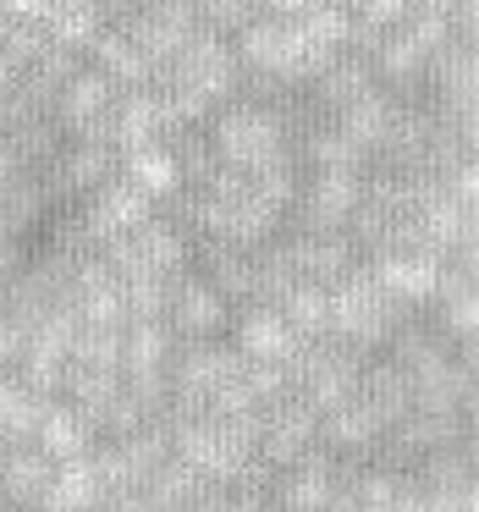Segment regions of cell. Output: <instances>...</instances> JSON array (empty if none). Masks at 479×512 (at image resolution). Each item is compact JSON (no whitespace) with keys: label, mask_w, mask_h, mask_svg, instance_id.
Here are the masks:
<instances>
[{"label":"cell","mask_w":479,"mask_h":512,"mask_svg":"<svg viewBox=\"0 0 479 512\" xmlns=\"http://www.w3.org/2000/svg\"><path fill=\"white\" fill-rule=\"evenodd\" d=\"M204 138H210L215 166L243 171V177H254V171H265V166H276V160L292 155L287 111L259 105V100H226L221 111L204 122Z\"/></svg>","instance_id":"cell-1"},{"label":"cell","mask_w":479,"mask_h":512,"mask_svg":"<svg viewBox=\"0 0 479 512\" xmlns=\"http://www.w3.org/2000/svg\"><path fill=\"white\" fill-rule=\"evenodd\" d=\"M237 375H243V353H237L226 336L177 342V353H171V364H166V391H171L166 419H204L215 391L232 386Z\"/></svg>","instance_id":"cell-2"},{"label":"cell","mask_w":479,"mask_h":512,"mask_svg":"<svg viewBox=\"0 0 479 512\" xmlns=\"http://www.w3.org/2000/svg\"><path fill=\"white\" fill-rule=\"evenodd\" d=\"M402 314H413V309H402L391 292H380V281L358 265L353 276H342L331 287V320H325V336L358 347V353H380L386 336L402 325Z\"/></svg>","instance_id":"cell-3"},{"label":"cell","mask_w":479,"mask_h":512,"mask_svg":"<svg viewBox=\"0 0 479 512\" xmlns=\"http://www.w3.org/2000/svg\"><path fill=\"white\" fill-rule=\"evenodd\" d=\"M100 259L116 270V276H182V270L193 265V237L188 226L177 221V215H149V221H138L133 232H122L116 243L100 248Z\"/></svg>","instance_id":"cell-4"},{"label":"cell","mask_w":479,"mask_h":512,"mask_svg":"<svg viewBox=\"0 0 479 512\" xmlns=\"http://www.w3.org/2000/svg\"><path fill=\"white\" fill-rule=\"evenodd\" d=\"M369 171H303V188L287 210V232H347Z\"/></svg>","instance_id":"cell-5"},{"label":"cell","mask_w":479,"mask_h":512,"mask_svg":"<svg viewBox=\"0 0 479 512\" xmlns=\"http://www.w3.org/2000/svg\"><path fill=\"white\" fill-rule=\"evenodd\" d=\"M72 210H78L83 232H89L94 254H100L105 243H116V237H122V232H133L138 221H149V215H155L160 204L149 199V193H138L127 177H105L100 188H94V193H83V199L72 204Z\"/></svg>","instance_id":"cell-6"},{"label":"cell","mask_w":479,"mask_h":512,"mask_svg":"<svg viewBox=\"0 0 479 512\" xmlns=\"http://www.w3.org/2000/svg\"><path fill=\"white\" fill-rule=\"evenodd\" d=\"M320 446V413L298 397H281L270 408H259V441L254 457L265 468H292L298 457H309Z\"/></svg>","instance_id":"cell-7"},{"label":"cell","mask_w":479,"mask_h":512,"mask_svg":"<svg viewBox=\"0 0 479 512\" xmlns=\"http://www.w3.org/2000/svg\"><path fill=\"white\" fill-rule=\"evenodd\" d=\"M166 325L177 342H210V336H226L232 325V303L199 276V270H182L171 276V292H166Z\"/></svg>","instance_id":"cell-8"},{"label":"cell","mask_w":479,"mask_h":512,"mask_svg":"<svg viewBox=\"0 0 479 512\" xmlns=\"http://www.w3.org/2000/svg\"><path fill=\"white\" fill-rule=\"evenodd\" d=\"M39 177H45L56 210H67V204H78L83 193L100 188L105 177H116V149L100 144V138H61L56 160H50Z\"/></svg>","instance_id":"cell-9"},{"label":"cell","mask_w":479,"mask_h":512,"mask_svg":"<svg viewBox=\"0 0 479 512\" xmlns=\"http://www.w3.org/2000/svg\"><path fill=\"white\" fill-rule=\"evenodd\" d=\"M116 94H122V89H116L111 78H100V72L83 61V67L56 89V100H50V122L61 127V138H100L105 133V116H111V105H116Z\"/></svg>","instance_id":"cell-10"},{"label":"cell","mask_w":479,"mask_h":512,"mask_svg":"<svg viewBox=\"0 0 479 512\" xmlns=\"http://www.w3.org/2000/svg\"><path fill=\"white\" fill-rule=\"evenodd\" d=\"M127 39L138 45V56L149 61V67H166L171 56H177L182 45L193 39V28H199V17H193L188 0H144L127 23H116Z\"/></svg>","instance_id":"cell-11"},{"label":"cell","mask_w":479,"mask_h":512,"mask_svg":"<svg viewBox=\"0 0 479 512\" xmlns=\"http://www.w3.org/2000/svg\"><path fill=\"white\" fill-rule=\"evenodd\" d=\"M364 270L380 281V292H391V298L402 303V309H424L446 281V259L424 254V248H386V254H369Z\"/></svg>","instance_id":"cell-12"},{"label":"cell","mask_w":479,"mask_h":512,"mask_svg":"<svg viewBox=\"0 0 479 512\" xmlns=\"http://www.w3.org/2000/svg\"><path fill=\"white\" fill-rule=\"evenodd\" d=\"M281 243H287V254H292L298 281H314V287H336L342 276H353V270L364 265L347 232H287V226H281Z\"/></svg>","instance_id":"cell-13"},{"label":"cell","mask_w":479,"mask_h":512,"mask_svg":"<svg viewBox=\"0 0 479 512\" xmlns=\"http://www.w3.org/2000/svg\"><path fill=\"white\" fill-rule=\"evenodd\" d=\"M336 474H342V463L325 446H314L292 468H276V479H270V507L276 512H325V501L336 490Z\"/></svg>","instance_id":"cell-14"},{"label":"cell","mask_w":479,"mask_h":512,"mask_svg":"<svg viewBox=\"0 0 479 512\" xmlns=\"http://www.w3.org/2000/svg\"><path fill=\"white\" fill-rule=\"evenodd\" d=\"M232 347L248 358V364H287L292 347H298V336H292V325L281 320V309H270V303H248V309H232Z\"/></svg>","instance_id":"cell-15"},{"label":"cell","mask_w":479,"mask_h":512,"mask_svg":"<svg viewBox=\"0 0 479 512\" xmlns=\"http://www.w3.org/2000/svg\"><path fill=\"white\" fill-rule=\"evenodd\" d=\"M160 138H166V116H160L155 89H122V94H116L111 116H105L100 144H111L116 155H127V149L160 144Z\"/></svg>","instance_id":"cell-16"},{"label":"cell","mask_w":479,"mask_h":512,"mask_svg":"<svg viewBox=\"0 0 479 512\" xmlns=\"http://www.w3.org/2000/svg\"><path fill=\"white\" fill-rule=\"evenodd\" d=\"M50 215H56V199H50L45 177L39 171H17L6 182V193H0V237L28 243V237H39L50 226Z\"/></svg>","instance_id":"cell-17"},{"label":"cell","mask_w":479,"mask_h":512,"mask_svg":"<svg viewBox=\"0 0 479 512\" xmlns=\"http://www.w3.org/2000/svg\"><path fill=\"white\" fill-rule=\"evenodd\" d=\"M380 435H386V424H380L358 397L342 402V408H331V413H320V446L331 457H342V463H369Z\"/></svg>","instance_id":"cell-18"},{"label":"cell","mask_w":479,"mask_h":512,"mask_svg":"<svg viewBox=\"0 0 479 512\" xmlns=\"http://www.w3.org/2000/svg\"><path fill=\"white\" fill-rule=\"evenodd\" d=\"M193 270H199L232 309H248V303H254V248L193 243Z\"/></svg>","instance_id":"cell-19"},{"label":"cell","mask_w":479,"mask_h":512,"mask_svg":"<svg viewBox=\"0 0 479 512\" xmlns=\"http://www.w3.org/2000/svg\"><path fill=\"white\" fill-rule=\"evenodd\" d=\"M50 479H56V463H50L34 441L6 446V452H0V490H6L12 512H39V507H45Z\"/></svg>","instance_id":"cell-20"},{"label":"cell","mask_w":479,"mask_h":512,"mask_svg":"<svg viewBox=\"0 0 479 512\" xmlns=\"http://www.w3.org/2000/svg\"><path fill=\"white\" fill-rule=\"evenodd\" d=\"M397 111H402V100H397L391 89H380V83H375V89L358 94L353 105H342V111L331 116V127H336V133H347L369 160H375L380 144H386V133H391V122H397Z\"/></svg>","instance_id":"cell-21"},{"label":"cell","mask_w":479,"mask_h":512,"mask_svg":"<svg viewBox=\"0 0 479 512\" xmlns=\"http://www.w3.org/2000/svg\"><path fill=\"white\" fill-rule=\"evenodd\" d=\"M116 177H127L138 193H149L155 204H171L188 182H182V166H177V155L166 149V138L160 144H138V149H127V155H116Z\"/></svg>","instance_id":"cell-22"},{"label":"cell","mask_w":479,"mask_h":512,"mask_svg":"<svg viewBox=\"0 0 479 512\" xmlns=\"http://www.w3.org/2000/svg\"><path fill=\"white\" fill-rule=\"evenodd\" d=\"M83 61H89L100 78H111L116 89H149L155 83V67H149L144 56H138V45L122 34L116 23H105L100 34L89 39V50H83Z\"/></svg>","instance_id":"cell-23"},{"label":"cell","mask_w":479,"mask_h":512,"mask_svg":"<svg viewBox=\"0 0 479 512\" xmlns=\"http://www.w3.org/2000/svg\"><path fill=\"white\" fill-rule=\"evenodd\" d=\"M34 446L50 457V463H72V457H89L94 446H100V430H94L72 402L56 397L45 408V419H39V430H34Z\"/></svg>","instance_id":"cell-24"},{"label":"cell","mask_w":479,"mask_h":512,"mask_svg":"<svg viewBox=\"0 0 479 512\" xmlns=\"http://www.w3.org/2000/svg\"><path fill=\"white\" fill-rule=\"evenodd\" d=\"M177 336L166 320H127L122 325V375H166Z\"/></svg>","instance_id":"cell-25"},{"label":"cell","mask_w":479,"mask_h":512,"mask_svg":"<svg viewBox=\"0 0 479 512\" xmlns=\"http://www.w3.org/2000/svg\"><path fill=\"white\" fill-rule=\"evenodd\" d=\"M100 501H105V485L94 457H72V463H56V479H50L39 512H100Z\"/></svg>","instance_id":"cell-26"},{"label":"cell","mask_w":479,"mask_h":512,"mask_svg":"<svg viewBox=\"0 0 479 512\" xmlns=\"http://www.w3.org/2000/svg\"><path fill=\"white\" fill-rule=\"evenodd\" d=\"M50 402L56 397H34L17 375H0V452L34 441V430H39V419H45Z\"/></svg>","instance_id":"cell-27"},{"label":"cell","mask_w":479,"mask_h":512,"mask_svg":"<svg viewBox=\"0 0 479 512\" xmlns=\"http://www.w3.org/2000/svg\"><path fill=\"white\" fill-rule=\"evenodd\" d=\"M39 28H45V39H56L67 50H89V39L105 28L100 0H50V12Z\"/></svg>","instance_id":"cell-28"},{"label":"cell","mask_w":479,"mask_h":512,"mask_svg":"<svg viewBox=\"0 0 479 512\" xmlns=\"http://www.w3.org/2000/svg\"><path fill=\"white\" fill-rule=\"evenodd\" d=\"M276 309H281V320L292 325V336H298V342H314V336H325V320H331V287L298 281V287H292Z\"/></svg>","instance_id":"cell-29"},{"label":"cell","mask_w":479,"mask_h":512,"mask_svg":"<svg viewBox=\"0 0 479 512\" xmlns=\"http://www.w3.org/2000/svg\"><path fill=\"white\" fill-rule=\"evenodd\" d=\"M193 17H199V28H210V34H226L232 39L237 28L248 23V17H259L254 0H188Z\"/></svg>","instance_id":"cell-30"},{"label":"cell","mask_w":479,"mask_h":512,"mask_svg":"<svg viewBox=\"0 0 479 512\" xmlns=\"http://www.w3.org/2000/svg\"><path fill=\"white\" fill-rule=\"evenodd\" d=\"M243 386H248V397H254V408H270V402L292 397L287 364H248L243 358Z\"/></svg>","instance_id":"cell-31"},{"label":"cell","mask_w":479,"mask_h":512,"mask_svg":"<svg viewBox=\"0 0 479 512\" xmlns=\"http://www.w3.org/2000/svg\"><path fill=\"white\" fill-rule=\"evenodd\" d=\"M221 512H276V507H270V485H254V479H232V485H226Z\"/></svg>","instance_id":"cell-32"},{"label":"cell","mask_w":479,"mask_h":512,"mask_svg":"<svg viewBox=\"0 0 479 512\" xmlns=\"http://www.w3.org/2000/svg\"><path fill=\"white\" fill-rule=\"evenodd\" d=\"M408 12H413V0H358L353 6V17L369 28H397Z\"/></svg>","instance_id":"cell-33"},{"label":"cell","mask_w":479,"mask_h":512,"mask_svg":"<svg viewBox=\"0 0 479 512\" xmlns=\"http://www.w3.org/2000/svg\"><path fill=\"white\" fill-rule=\"evenodd\" d=\"M23 347H28V331H23V325H17L6 309H0V375H12V369H17Z\"/></svg>","instance_id":"cell-34"},{"label":"cell","mask_w":479,"mask_h":512,"mask_svg":"<svg viewBox=\"0 0 479 512\" xmlns=\"http://www.w3.org/2000/svg\"><path fill=\"white\" fill-rule=\"evenodd\" d=\"M23 259H28V243H12V237H0V292H6V281L23 270Z\"/></svg>","instance_id":"cell-35"},{"label":"cell","mask_w":479,"mask_h":512,"mask_svg":"<svg viewBox=\"0 0 479 512\" xmlns=\"http://www.w3.org/2000/svg\"><path fill=\"white\" fill-rule=\"evenodd\" d=\"M254 6L270 17H303V12H314V6H331V0H254Z\"/></svg>","instance_id":"cell-36"},{"label":"cell","mask_w":479,"mask_h":512,"mask_svg":"<svg viewBox=\"0 0 479 512\" xmlns=\"http://www.w3.org/2000/svg\"><path fill=\"white\" fill-rule=\"evenodd\" d=\"M457 0H413V12H452Z\"/></svg>","instance_id":"cell-37"},{"label":"cell","mask_w":479,"mask_h":512,"mask_svg":"<svg viewBox=\"0 0 479 512\" xmlns=\"http://www.w3.org/2000/svg\"><path fill=\"white\" fill-rule=\"evenodd\" d=\"M0 512H12V501H6V490H0Z\"/></svg>","instance_id":"cell-38"},{"label":"cell","mask_w":479,"mask_h":512,"mask_svg":"<svg viewBox=\"0 0 479 512\" xmlns=\"http://www.w3.org/2000/svg\"><path fill=\"white\" fill-rule=\"evenodd\" d=\"M144 512H149V507H144Z\"/></svg>","instance_id":"cell-39"}]
</instances>
